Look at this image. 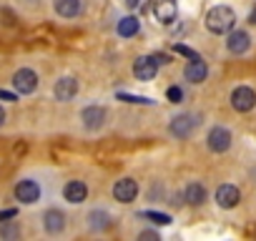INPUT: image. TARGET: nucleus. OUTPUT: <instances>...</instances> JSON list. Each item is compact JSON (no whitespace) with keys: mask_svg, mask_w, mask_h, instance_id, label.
I'll return each mask as SVG.
<instances>
[{"mask_svg":"<svg viewBox=\"0 0 256 241\" xmlns=\"http://www.w3.org/2000/svg\"><path fill=\"white\" fill-rule=\"evenodd\" d=\"M13 86H16V90L18 93H33L36 88H38V76H36V70H30V68H20L16 76H13Z\"/></svg>","mask_w":256,"mask_h":241,"instance_id":"8","label":"nucleus"},{"mask_svg":"<svg viewBox=\"0 0 256 241\" xmlns=\"http://www.w3.org/2000/svg\"><path fill=\"white\" fill-rule=\"evenodd\" d=\"M3 120H6V110L0 108V126H3Z\"/></svg>","mask_w":256,"mask_h":241,"instance_id":"31","label":"nucleus"},{"mask_svg":"<svg viewBox=\"0 0 256 241\" xmlns=\"http://www.w3.org/2000/svg\"><path fill=\"white\" fill-rule=\"evenodd\" d=\"M16 208H3V211H0V224H6L8 218H16Z\"/></svg>","mask_w":256,"mask_h":241,"instance_id":"25","label":"nucleus"},{"mask_svg":"<svg viewBox=\"0 0 256 241\" xmlns=\"http://www.w3.org/2000/svg\"><path fill=\"white\" fill-rule=\"evenodd\" d=\"M63 196L68 204H83L86 196H88V186L83 181H68L66 188H63Z\"/></svg>","mask_w":256,"mask_h":241,"instance_id":"14","label":"nucleus"},{"mask_svg":"<svg viewBox=\"0 0 256 241\" xmlns=\"http://www.w3.org/2000/svg\"><path fill=\"white\" fill-rule=\"evenodd\" d=\"M174 50H176L178 56H186L188 60H198V58H201V56H198L196 50H191V48H186V46H178V43L174 46Z\"/></svg>","mask_w":256,"mask_h":241,"instance_id":"23","label":"nucleus"},{"mask_svg":"<svg viewBox=\"0 0 256 241\" xmlns=\"http://www.w3.org/2000/svg\"><path fill=\"white\" fill-rule=\"evenodd\" d=\"M88 226H90V231H103V228L110 226V216L106 211H90L88 214Z\"/></svg>","mask_w":256,"mask_h":241,"instance_id":"20","label":"nucleus"},{"mask_svg":"<svg viewBox=\"0 0 256 241\" xmlns=\"http://www.w3.org/2000/svg\"><path fill=\"white\" fill-rule=\"evenodd\" d=\"M0 100H8V103H13V100H16V93H10V90H3V88H0Z\"/></svg>","mask_w":256,"mask_h":241,"instance_id":"27","label":"nucleus"},{"mask_svg":"<svg viewBox=\"0 0 256 241\" xmlns=\"http://www.w3.org/2000/svg\"><path fill=\"white\" fill-rule=\"evenodd\" d=\"M166 98H168L171 103H181V100H184V90H181L178 86H171V88L166 90Z\"/></svg>","mask_w":256,"mask_h":241,"instance_id":"24","label":"nucleus"},{"mask_svg":"<svg viewBox=\"0 0 256 241\" xmlns=\"http://www.w3.org/2000/svg\"><path fill=\"white\" fill-rule=\"evenodd\" d=\"M184 198H186L191 206H198V204H204V201H206V188H204V184H188V186H186V194H184Z\"/></svg>","mask_w":256,"mask_h":241,"instance_id":"19","label":"nucleus"},{"mask_svg":"<svg viewBox=\"0 0 256 241\" xmlns=\"http://www.w3.org/2000/svg\"><path fill=\"white\" fill-rule=\"evenodd\" d=\"M168 128H171V134L176 138H188L194 134V128H196V118L191 113H181V116L171 118V126Z\"/></svg>","mask_w":256,"mask_h":241,"instance_id":"5","label":"nucleus"},{"mask_svg":"<svg viewBox=\"0 0 256 241\" xmlns=\"http://www.w3.org/2000/svg\"><path fill=\"white\" fill-rule=\"evenodd\" d=\"M226 46H228V50H231L234 56H244V53L248 50V46H251V36H248L246 30H231Z\"/></svg>","mask_w":256,"mask_h":241,"instance_id":"13","label":"nucleus"},{"mask_svg":"<svg viewBox=\"0 0 256 241\" xmlns=\"http://www.w3.org/2000/svg\"><path fill=\"white\" fill-rule=\"evenodd\" d=\"M113 196H116V201H120V204H131V201L138 196V184H136L134 178H120V181L113 184Z\"/></svg>","mask_w":256,"mask_h":241,"instance_id":"6","label":"nucleus"},{"mask_svg":"<svg viewBox=\"0 0 256 241\" xmlns=\"http://www.w3.org/2000/svg\"><path fill=\"white\" fill-rule=\"evenodd\" d=\"M53 93H56V98H58L60 103H68V100H73L76 93H78V80H76L73 76H66V78H60V80L56 83Z\"/></svg>","mask_w":256,"mask_h":241,"instance_id":"11","label":"nucleus"},{"mask_svg":"<svg viewBox=\"0 0 256 241\" xmlns=\"http://www.w3.org/2000/svg\"><path fill=\"white\" fill-rule=\"evenodd\" d=\"M238 201H241V194H238V188H236V186L224 184V186H218V188H216V204H218L221 208H234Z\"/></svg>","mask_w":256,"mask_h":241,"instance_id":"12","label":"nucleus"},{"mask_svg":"<svg viewBox=\"0 0 256 241\" xmlns=\"http://www.w3.org/2000/svg\"><path fill=\"white\" fill-rule=\"evenodd\" d=\"M144 218H148L151 224H156V226H168L171 224V216L168 214H158V211H144L141 214Z\"/></svg>","mask_w":256,"mask_h":241,"instance_id":"21","label":"nucleus"},{"mask_svg":"<svg viewBox=\"0 0 256 241\" xmlns=\"http://www.w3.org/2000/svg\"><path fill=\"white\" fill-rule=\"evenodd\" d=\"M251 23H256V8H254V13H251V18H248Z\"/></svg>","mask_w":256,"mask_h":241,"instance_id":"32","label":"nucleus"},{"mask_svg":"<svg viewBox=\"0 0 256 241\" xmlns=\"http://www.w3.org/2000/svg\"><path fill=\"white\" fill-rule=\"evenodd\" d=\"M234 26H236V16L226 6H216V8H211L206 13V28L214 36H226V33L234 30Z\"/></svg>","mask_w":256,"mask_h":241,"instance_id":"1","label":"nucleus"},{"mask_svg":"<svg viewBox=\"0 0 256 241\" xmlns=\"http://www.w3.org/2000/svg\"><path fill=\"white\" fill-rule=\"evenodd\" d=\"M206 76H208V68H206V63H204L201 58H198V60H188V66H186V70H184V78H186L188 83H204Z\"/></svg>","mask_w":256,"mask_h":241,"instance_id":"15","label":"nucleus"},{"mask_svg":"<svg viewBox=\"0 0 256 241\" xmlns=\"http://www.w3.org/2000/svg\"><path fill=\"white\" fill-rule=\"evenodd\" d=\"M0 236H6V238H8V236H18V228H6V226H3V228H0Z\"/></svg>","mask_w":256,"mask_h":241,"instance_id":"28","label":"nucleus"},{"mask_svg":"<svg viewBox=\"0 0 256 241\" xmlns=\"http://www.w3.org/2000/svg\"><path fill=\"white\" fill-rule=\"evenodd\" d=\"M118 100H126V103H141V106H151V103H154L151 98H144V96H126V93H118Z\"/></svg>","mask_w":256,"mask_h":241,"instance_id":"22","label":"nucleus"},{"mask_svg":"<svg viewBox=\"0 0 256 241\" xmlns=\"http://www.w3.org/2000/svg\"><path fill=\"white\" fill-rule=\"evenodd\" d=\"M53 8H56V13H58L60 18H76V16L80 13L83 3H80V0H56Z\"/></svg>","mask_w":256,"mask_h":241,"instance_id":"17","label":"nucleus"},{"mask_svg":"<svg viewBox=\"0 0 256 241\" xmlns=\"http://www.w3.org/2000/svg\"><path fill=\"white\" fill-rule=\"evenodd\" d=\"M80 120H83V126H86L88 131H98V128L103 126V120H106V108H100V106H88V108H83Z\"/></svg>","mask_w":256,"mask_h":241,"instance_id":"10","label":"nucleus"},{"mask_svg":"<svg viewBox=\"0 0 256 241\" xmlns=\"http://www.w3.org/2000/svg\"><path fill=\"white\" fill-rule=\"evenodd\" d=\"M16 198H18L20 204H36V201L40 198V186H38L33 178H23V181H18V186H16Z\"/></svg>","mask_w":256,"mask_h":241,"instance_id":"9","label":"nucleus"},{"mask_svg":"<svg viewBox=\"0 0 256 241\" xmlns=\"http://www.w3.org/2000/svg\"><path fill=\"white\" fill-rule=\"evenodd\" d=\"M138 238H158V234H154V231H144V234H138Z\"/></svg>","mask_w":256,"mask_h":241,"instance_id":"29","label":"nucleus"},{"mask_svg":"<svg viewBox=\"0 0 256 241\" xmlns=\"http://www.w3.org/2000/svg\"><path fill=\"white\" fill-rule=\"evenodd\" d=\"M126 6L131 8V10H136V8H144L146 6V0H126Z\"/></svg>","mask_w":256,"mask_h":241,"instance_id":"26","label":"nucleus"},{"mask_svg":"<svg viewBox=\"0 0 256 241\" xmlns=\"http://www.w3.org/2000/svg\"><path fill=\"white\" fill-rule=\"evenodd\" d=\"M43 226H46L48 234H60V231L66 228V216H63V211L48 208L46 216H43Z\"/></svg>","mask_w":256,"mask_h":241,"instance_id":"16","label":"nucleus"},{"mask_svg":"<svg viewBox=\"0 0 256 241\" xmlns=\"http://www.w3.org/2000/svg\"><path fill=\"white\" fill-rule=\"evenodd\" d=\"M156 73H158V63H156L154 56H141V58H136V63H134V76H136L138 80L148 83V80H154Z\"/></svg>","mask_w":256,"mask_h":241,"instance_id":"4","label":"nucleus"},{"mask_svg":"<svg viewBox=\"0 0 256 241\" xmlns=\"http://www.w3.org/2000/svg\"><path fill=\"white\" fill-rule=\"evenodd\" d=\"M138 28H141V23H138V18H134V16H126V18L118 20V36H120V38H131V36H136Z\"/></svg>","mask_w":256,"mask_h":241,"instance_id":"18","label":"nucleus"},{"mask_svg":"<svg viewBox=\"0 0 256 241\" xmlns=\"http://www.w3.org/2000/svg\"><path fill=\"white\" fill-rule=\"evenodd\" d=\"M231 106H234V110L246 113V110H251V108L256 106V93H254L248 86H238V88H234V93H231Z\"/></svg>","mask_w":256,"mask_h":241,"instance_id":"2","label":"nucleus"},{"mask_svg":"<svg viewBox=\"0 0 256 241\" xmlns=\"http://www.w3.org/2000/svg\"><path fill=\"white\" fill-rule=\"evenodd\" d=\"M208 148L214 151V154H224V151H228V146H231V134H228V128H224V126H214L211 131H208Z\"/></svg>","mask_w":256,"mask_h":241,"instance_id":"7","label":"nucleus"},{"mask_svg":"<svg viewBox=\"0 0 256 241\" xmlns=\"http://www.w3.org/2000/svg\"><path fill=\"white\" fill-rule=\"evenodd\" d=\"M154 58H156V63H168V56H164V53H156Z\"/></svg>","mask_w":256,"mask_h":241,"instance_id":"30","label":"nucleus"},{"mask_svg":"<svg viewBox=\"0 0 256 241\" xmlns=\"http://www.w3.org/2000/svg\"><path fill=\"white\" fill-rule=\"evenodd\" d=\"M154 16L161 26H171L178 16V3L176 0H156L154 3Z\"/></svg>","mask_w":256,"mask_h":241,"instance_id":"3","label":"nucleus"}]
</instances>
